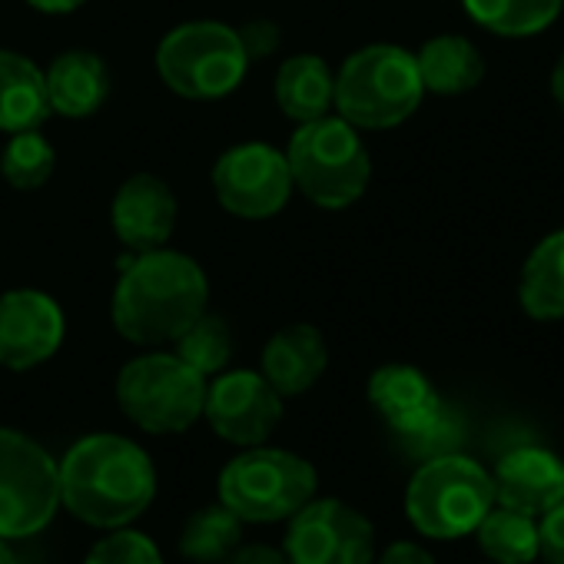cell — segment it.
Returning <instances> with one entry per match:
<instances>
[{
  "label": "cell",
  "instance_id": "1",
  "mask_svg": "<svg viewBox=\"0 0 564 564\" xmlns=\"http://www.w3.org/2000/svg\"><path fill=\"white\" fill-rule=\"evenodd\" d=\"M57 468L61 505L90 528H127L156 495V468L150 455L123 435H87Z\"/></svg>",
  "mask_w": 564,
  "mask_h": 564
},
{
  "label": "cell",
  "instance_id": "2",
  "mask_svg": "<svg viewBox=\"0 0 564 564\" xmlns=\"http://www.w3.org/2000/svg\"><path fill=\"white\" fill-rule=\"evenodd\" d=\"M206 275L196 259L173 249L137 252L113 290V326L127 343L163 346L206 313Z\"/></svg>",
  "mask_w": 564,
  "mask_h": 564
},
{
  "label": "cell",
  "instance_id": "3",
  "mask_svg": "<svg viewBox=\"0 0 564 564\" xmlns=\"http://www.w3.org/2000/svg\"><path fill=\"white\" fill-rule=\"evenodd\" d=\"M425 97L415 54L395 44L356 51L336 74L333 104L356 130H389L405 123Z\"/></svg>",
  "mask_w": 564,
  "mask_h": 564
},
{
  "label": "cell",
  "instance_id": "4",
  "mask_svg": "<svg viewBox=\"0 0 564 564\" xmlns=\"http://www.w3.org/2000/svg\"><path fill=\"white\" fill-rule=\"evenodd\" d=\"M286 163L293 173V186L306 199L323 209H346L352 206L372 176L369 150L359 130L343 117H319L300 123L286 147Z\"/></svg>",
  "mask_w": 564,
  "mask_h": 564
},
{
  "label": "cell",
  "instance_id": "5",
  "mask_svg": "<svg viewBox=\"0 0 564 564\" xmlns=\"http://www.w3.org/2000/svg\"><path fill=\"white\" fill-rule=\"evenodd\" d=\"M316 498V468L282 448L252 445L219 475V501L246 524L293 518Z\"/></svg>",
  "mask_w": 564,
  "mask_h": 564
},
{
  "label": "cell",
  "instance_id": "6",
  "mask_svg": "<svg viewBox=\"0 0 564 564\" xmlns=\"http://www.w3.org/2000/svg\"><path fill=\"white\" fill-rule=\"evenodd\" d=\"M495 508V481L491 475L465 458L442 455L422 462L405 491L409 521L429 538H462L481 524V518Z\"/></svg>",
  "mask_w": 564,
  "mask_h": 564
},
{
  "label": "cell",
  "instance_id": "7",
  "mask_svg": "<svg viewBox=\"0 0 564 564\" xmlns=\"http://www.w3.org/2000/svg\"><path fill=\"white\" fill-rule=\"evenodd\" d=\"M117 402L137 429L176 435L203 419L206 376L189 369L176 352L137 356L117 379Z\"/></svg>",
  "mask_w": 564,
  "mask_h": 564
},
{
  "label": "cell",
  "instance_id": "8",
  "mask_svg": "<svg viewBox=\"0 0 564 564\" xmlns=\"http://www.w3.org/2000/svg\"><path fill=\"white\" fill-rule=\"evenodd\" d=\"M156 70L163 84L180 97L219 100L242 84L249 57L232 28L216 21H193L163 37L156 47Z\"/></svg>",
  "mask_w": 564,
  "mask_h": 564
},
{
  "label": "cell",
  "instance_id": "9",
  "mask_svg": "<svg viewBox=\"0 0 564 564\" xmlns=\"http://www.w3.org/2000/svg\"><path fill=\"white\" fill-rule=\"evenodd\" d=\"M61 508V468L24 432L0 429V538L44 531Z\"/></svg>",
  "mask_w": 564,
  "mask_h": 564
},
{
  "label": "cell",
  "instance_id": "10",
  "mask_svg": "<svg viewBox=\"0 0 564 564\" xmlns=\"http://www.w3.org/2000/svg\"><path fill=\"white\" fill-rule=\"evenodd\" d=\"M290 564H372L376 531L362 511L339 498H310L286 531Z\"/></svg>",
  "mask_w": 564,
  "mask_h": 564
},
{
  "label": "cell",
  "instance_id": "11",
  "mask_svg": "<svg viewBox=\"0 0 564 564\" xmlns=\"http://www.w3.org/2000/svg\"><path fill=\"white\" fill-rule=\"evenodd\" d=\"M213 193L219 206L239 219L275 216L293 196L286 153L265 143H242L226 150L213 166Z\"/></svg>",
  "mask_w": 564,
  "mask_h": 564
},
{
  "label": "cell",
  "instance_id": "12",
  "mask_svg": "<svg viewBox=\"0 0 564 564\" xmlns=\"http://www.w3.org/2000/svg\"><path fill=\"white\" fill-rule=\"evenodd\" d=\"M203 419L223 442L252 448L282 422V395L262 379V372H223L216 382H206Z\"/></svg>",
  "mask_w": 564,
  "mask_h": 564
},
{
  "label": "cell",
  "instance_id": "13",
  "mask_svg": "<svg viewBox=\"0 0 564 564\" xmlns=\"http://www.w3.org/2000/svg\"><path fill=\"white\" fill-rule=\"evenodd\" d=\"M64 310L41 290L0 296V369L24 372L47 362L64 343Z\"/></svg>",
  "mask_w": 564,
  "mask_h": 564
},
{
  "label": "cell",
  "instance_id": "14",
  "mask_svg": "<svg viewBox=\"0 0 564 564\" xmlns=\"http://www.w3.org/2000/svg\"><path fill=\"white\" fill-rule=\"evenodd\" d=\"M110 223L130 252L163 249L176 229V196L166 180L137 173L117 189L110 203Z\"/></svg>",
  "mask_w": 564,
  "mask_h": 564
},
{
  "label": "cell",
  "instance_id": "15",
  "mask_svg": "<svg viewBox=\"0 0 564 564\" xmlns=\"http://www.w3.org/2000/svg\"><path fill=\"white\" fill-rule=\"evenodd\" d=\"M495 501L528 518H541L564 501V462L547 448L518 445L495 468Z\"/></svg>",
  "mask_w": 564,
  "mask_h": 564
},
{
  "label": "cell",
  "instance_id": "16",
  "mask_svg": "<svg viewBox=\"0 0 564 564\" xmlns=\"http://www.w3.org/2000/svg\"><path fill=\"white\" fill-rule=\"evenodd\" d=\"M329 366L326 339L310 323H293L279 329L262 349V379L286 399L310 392Z\"/></svg>",
  "mask_w": 564,
  "mask_h": 564
},
{
  "label": "cell",
  "instance_id": "17",
  "mask_svg": "<svg viewBox=\"0 0 564 564\" xmlns=\"http://www.w3.org/2000/svg\"><path fill=\"white\" fill-rule=\"evenodd\" d=\"M47 104L67 120L94 117L110 97V74L90 51H67L44 70Z\"/></svg>",
  "mask_w": 564,
  "mask_h": 564
},
{
  "label": "cell",
  "instance_id": "18",
  "mask_svg": "<svg viewBox=\"0 0 564 564\" xmlns=\"http://www.w3.org/2000/svg\"><path fill=\"white\" fill-rule=\"evenodd\" d=\"M369 402L376 405V412L389 422V429L395 435L419 429L442 405L429 376L419 372L415 366H402V362H392V366H382L372 372Z\"/></svg>",
  "mask_w": 564,
  "mask_h": 564
},
{
  "label": "cell",
  "instance_id": "19",
  "mask_svg": "<svg viewBox=\"0 0 564 564\" xmlns=\"http://www.w3.org/2000/svg\"><path fill=\"white\" fill-rule=\"evenodd\" d=\"M521 310L538 323L564 319V229L547 232L524 259L518 282Z\"/></svg>",
  "mask_w": 564,
  "mask_h": 564
},
{
  "label": "cell",
  "instance_id": "20",
  "mask_svg": "<svg viewBox=\"0 0 564 564\" xmlns=\"http://www.w3.org/2000/svg\"><path fill=\"white\" fill-rule=\"evenodd\" d=\"M51 113L44 70L14 51H0V130H37Z\"/></svg>",
  "mask_w": 564,
  "mask_h": 564
},
{
  "label": "cell",
  "instance_id": "21",
  "mask_svg": "<svg viewBox=\"0 0 564 564\" xmlns=\"http://www.w3.org/2000/svg\"><path fill=\"white\" fill-rule=\"evenodd\" d=\"M415 64H419L422 87L432 90V94H442V97L468 94L485 77V57H481V51L468 37H458V34L432 37L415 54Z\"/></svg>",
  "mask_w": 564,
  "mask_h": 564
},
{
  "label": "cell",
  "instance_id": "22",
  "mask_svg": "<svg viewBox=\"0 0 564 564\" xmlns=\"http://www.w3.org/2000/svg\"><path fill=\"white\" fill-rule=\"evenodd\" d=\"M336 77L329 64L316 54L290 57L275 74V100L279 110L296 123H310L329 113Z\"/></svg>",
  "mask_w": 564,
  "mask_h": 564
},
{
  "label": "cell",
  "instance_id": "23",
  "mask_svg": "<svg viewBox=\"0 0 564 564\" xmlns=\"http://www.w3.org/2000/svg\"><path fill=\"white\" fill-rule=\"evenodd\" d=\"M468 18L498 37H534L547 31L564 0H462Z\"/></svg>",
  "mask_w": 564,
  "mask_h": 564
},
{
  "label": "cell",
  "instance_id": "24",
  "mask_svg": "<svg viewBox=\"0 0 564 564\" xmlns=\"http://www.w3.org/2000/svg\"><path fill=\"white\" fill-rule=\"evenodd\" d=\"M242 541V521L219 501L193 511L180 531V554L196 564H219Z\"/></svg>",
  "mask_w": 564,
  "mask_h": 564
},
{
  "label": "cell",
  "instance_id": "25",
  "mask_svg": "<svg viewBox=\"0 0 564 564\" xmlns=\"http://www.w3.org/2000/svg\"><path fill=\"white\" fill-rule=\"evenodd\" d=\"M481 551L495 564H531L538 557V524L511 508H491L475 528Z\"/></svg>",
  "mask_w": 564,
  "mask_h": 564
},
{
  "label": "cell",
  "instance_id": "26",
  "mask_svg": "<svg viewBox=\"0 0 564 564\" xmlns=\"http://www.w3.org/2000/svg\"><path fill=\"white\" fill-rule=\"evenodd\" d=\"M57 166V150L41 130L11 133L4 153H0V173L14 189H41Z\"/></svg>",
  "mask_w": 564,
  "mask_h": 564
},
{
  "label": "cell",
  "instance_id": "27",
  "mask_svg": "<svg viewBox=\"0 0 564 564\" xmlns=\"http://www.w3.org/2000/svg\"><path fill=\"white\" fill-rule=\"evenodd\" d=\"M176 346V356L196 369L199 376H219L226 366H229V356H232V336H229V326L226 319L213 316V313H203L196 316L183 333L180 339L173 343Z\"/></svg>",
  "mask_w": 564,
  "mask_h": 564
},
{
  "label": "cell",
  "instance_id": "28",
  "mask_svg": "<svg viewBox=\"0 0 564 564\" xmlns=\"http://www.w3.org/2000/svg\"><path fill=\"white\" fill-rule=\"evenodd\" d=\"M405 455L419 458V462H432L442 455H455L465 442V422L455 409H448L445 402L412 432L399 435Z\"/></svg>",
  "mask_w": 564,
  "mask_h": 564
},
{
  "label": "cell",
  "instance_id": "29",
  "mask_svg": "<svg viewBox=\"0 0 564 564\" xmlns=\"http://www.w3.org/2000/svg\"><path fill=\"white\" fill-rule=\"evenodd\" d=\"M84 564H163L160 547L130 528H113L104 541L94 544Z\"/></svg>",
  "mask_w": 564,
  "mask_h": 564
},
{
  "label": "cell",
  "instance_id": "30",
  "mask_svg": "<svg viewBox=\"0 0 564 564\" xmlns=\"http://www.w3.org/2000/svg\"><path fill=\"white\" fill-rule=\"evenodd\" d=\"M538 554L544 564H564V501H557L551 511L538 521Z\"/></svg>",
  "mask_w": 564,
  "mask_h": 564
},
{
  "label": "cell",
  "instance_id": "31",
  "mask_svg": "<svg viewBox=\"0 0 564 564\" xmlns=\"http://www.w3.org/2000/svg\"><path fill=\"white\" fill-rule=\"evenodd\" d=\"M236 34H239V44H242L249 64H252V61L272 57V54L279 51V44H282V31H279L272 21H249V24H242Z\"/></svg>",
  "mask_w": 564,
  "mask_h": 564
},
{
  "label": "cell",
  "instance_id": "32",
  "mask_svg": "<svg viewBox=\"0 0 564 564\" xmlns=\"http://www.w3.org/2000/svg\"><path fill=\"white\" fill-rule=\"evenodd\" d=\"M219 564H290V561H286V554L269 544H239Z\"/></svg>",
  "mask_w": 564,
  "mask_h": 564
},
{
  "label": "cell",
  "instance_id": "33",
  "mask_svg": "<svg viewBox=\"0 0 564 564\" xmlns=\"http://www.w3.org/2000/svg\"><path fill=\"white\" fill-rule=\"evenodd\" d=\"M379 564H435L429 551H422L419 544L412 541H395L392 547H386L382 561Z\"/></svg>",
  "mask_w": 564,
  "mask_h": 564
},
{
  "label": "cell",
  "instance_id": "34",
  "mask_svg": "<svg viewBox=\"0 0 564 564\" xmlns=\"http://www.w3.org/2000/svg\"><path fill=\"white\" fill-rule=\"evenodd\" d=\"M28 4L44 14H74L87 4V0H28Z\"/></svg>",
  "mask_w": 564,
  "mask_h": 564
},
{
  "label": "cell",
  "instance_id": "35",
  "mask_svg": "<svg viewBox=\"0 0 564 564\" xmlns=\"http://www.w3.org/2000/svg\"><path fill=\"white\" fill-rule=\"evenodd\" d=\"M551 94H554V104L564 113V51H561V57H557V64L551 70Z\"/></svg>",
  "mask_w": 564,
  "mask_h": 564
},
{
  "label": "cell",
  "instance_id": "36",
  "mask_svg": "<svg viewBox=\"0 0 564 564\" xmlns=\"http://www.w3.org/2000/svg\"><path fill=\"white\" fill-rule=\"evenodd\" d=\"M0 564H21L18 551H14L11 541H4V538H0Z\"/></svg>",
  "mask_w": 564,
  "mask_h": 564
}]
</instances>
